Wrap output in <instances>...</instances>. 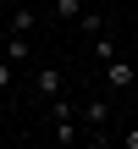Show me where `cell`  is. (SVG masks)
Here are the masks:
<instances>
[{
  "label": "cell",
  "instance_id": "cell-5",
  "mask_svg": "<svg viewBox=\"0 0 138 149\" xmlns=\"http://www.w3.org/2000/svg\"><path fill=\"white\" fill-rule=\"evenodd\" d=\"M11 33H33V6H17L11 11Z\"/></svg>",
  "mask_w": 138,
  "mask_h": 149
},
{
  "label": "cell",
  "instance_id": "cell-6",
  "mask_svg": "<svg viewBox=\"0 0 138 149\" xmlns=\"http://www.w3.org/2000/svg\"><path fill=\"white\" fill-rule=\"evenodd\" d=\"M77 22H83V33H105V17H100V11H89V6L77 11Z\"/></svg>",
  "mask_w": 138,
  "mask_h": 149
},
{
  "label": "cell",
  "instance_id": "cell-8",
  "mask_svg": "<svg viewBox=\"0 0 138 149\" xmlns=\"http://www.w3.org/2000/svg\"><path fill=\"white\" fill-rule=\"evenodd\" d=\"M55 11H61V17H77V11H83V0H61Z\"/></svg>",
  "mask_w": 138,
  "mask_h": 149
},
{
  "label": "cell",
  "instance_id": "cell-7",
  "mask_svg": "<svg viewBox=\"0 0 138 149\" xmlns=\"http://www.w3.org/2000/svg\"><path fill=\"white\" fill-rule=\"evenodd\" d=\"M94 55H100V61H116V39H111V33H94Z\"/></svg>",
  "mask_w": 138,
  "mask_h": 149
},
{
  "label": "cell",
  "instance_id": "cell-3",
  "mask_svg": "<svg viewBox=\"0 0 138 149\" xmlns=\"http://www.w3.org/2000/svg\"><path fill=\"white\" fill-rule=\"evenodd\" d=\"M39 94H44V100L61 94V66H39Z\"/></svg>",
  "mask_w": 138,
  "mask_h": 149
},
{
  "label": "cell",
  "instance_id": "cell-9",
  "mask_svg": "<svg viewBox=\"0 0 138 149\" xmlns=\"http://www.w3.org/2000/svg\"><path fill=\"white\" fill-rule=\"evenodd\" d=\"M122 144H127V149H138V133H122Z\"/></svg>",
  "mask_w": 138,
  "mask_h": 149
},
{
  "label": "cell",
  "instance_id": "cell-4",
  "mask_svg": "<svg viewBox=\"0 0 138 149\" xmlns=\"http://www.w3.org/2000/svg\"><path fill=\"white\" fill-rule=\"evenodd\" d=\"M6 55H11V61H28V55H33V39H28V33H11V39H6Z\"/></svg>",
  "mask_w": 138,
  "mask_h": 149
},
{
  "label": "cell",
  "instance_id": "cell-1",
  "mask_svg": "<svg viewBox=\"0 0 138 149\" xmlns=\"http://www.w3.org/2000/svg\"><path fill=\"white\" fill-rule=\"evenodd\" d=\"M77 122L89 127V138H105L100 127H111V105H105V100H89V105L77 111Z\"/></svg>",
  "mask_w": 138,
  "mask_h": 149
},
{
  "label": "cell",
  "instance_id": "cell-2",
  "mask_svg": "<svg viewBox=\"0 0 138 149\" xmlns=\"http://www.w3.org/2000/svg\"><path fill=\"white\" fill-rule=\"evenodd\" d=\"M105 83H111V88H133V61H122V55L105 61Z\"/></svg>",
  "mask_w": 138,
  "mask_h": 149
}]
</instances>
